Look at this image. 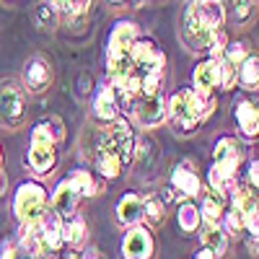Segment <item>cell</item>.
I'll return each mask as SVG.
<instances>
[{
    "label": "cell",
    "mask_w": 259,
    "mask_h": 259,
    "mask_svg": "<svg viewBox=\"0 0 259 259\" xmlns=\"http://www.w3.org/2000/svg\"><path fill=\"white\" fill-rule=\"evenodd\" d=\"M223 24L226 8L221 0H187V8L182 13V36L189 50H207L212 34L221 31Z\"/></svg>",
    "instance_id": "6da1fadb"
},
{
    "label": "cell",
    "mask_w": 259,
    "mask_h": 259,
    "mask_svg": "<svg viewBox=\"0 0 259 259\" xmlns=\"http://www.w3.org/2000/svg\"><path fill=\"white\" fill-rule=\"evenodd\" d=\"M215 106H218L215 96H200L192 89H179L166 101V119H171L179 135H192L205 119L212 117Z\"/></svg>",
    "instance_id": "7a4b0ae2"
},
{
    "label": "cell",
    "mask_w": 259,
    "mask_h": 259,
    "mask_svg": "<svg viewBox=\"0 0 259 259\" xmlns=\"http://www.w3.org/2000/svg\"><path fill=\"white\" fill-rule=\"evenodd\" d=\"M60 140H62V122L57 117L39 119L34 124L26 163L36 177L52 174V168L57 166V143Z\"/></svg>",
    "instance_id": "3957f363"
},
{
    "label": "cell",
    "mask_w": 259,
    "mask_h": 259,
    "mask_svg": "<svg viewBox=\"0 0 259 259\" xmlns=\"http://www.w3.org/2000/svg\"><path fill=\"white\" fill-rule=\"evenodd\" d=\"M241 163V148L233 138H221L212 148V166H210V187L226 192L231 197V192L236 189V171Z\"/></svg>",
    "instance_id": "277c9868"
},
{
    "label": "cell",
    "mask_w": 259,
    "mask_h": 259,
    "mask_svg": "<svg viewBox=\"0 0 259 259\" xmlns=\"http://www.w3.org/2000/svg\"><path fill=\"white\" fill-rule=\"evenodd\" d=\"M96 156H114L119 158L124 166L133 163L135 158V135H133V127L124 119H114L106 124V130H101L99 143H96Z\"/></svg>",
    "instance_id": "5b68a950"
},
{
    "label": "cell",
    "mask_w": 259,
    "mask_h": 259,
    "mask_svg": "<svg viewBox=\"0 0 259 259\" xmlns=\"http://www.w3.org/2000/svg\"><path fill=\"white\" fill-rule=\"evenodd\" d=\"M13 210H16V218L21 223L39 221L41 215L50 210V200H47L45 187H39L36 182L21 184L18 192H16V197H13Z\"/></svg>",
    "instance_id": "8992f818"
},
{
    "label": "cell",
    "mask_w": 259,
    "mask_h": 259,
    "mask_svg": "<svg viewBox=\"0 0 259 259\" xmlns=\"http://www.w3.org/2000/svg\"><path fill=\"white\" fill-rule=\"evenodd\" d=\"M26 119V96L16 80H0V124L21 127Z\"/></svg>",
    "instance_id": "52a82bcc"
},
{
    "label": "cell",
    "mask_w": 259,
    "mask_h": 259,
    "mask_svg": "<svg viewBox=\"0 0 259 259\" xmlns=\"http://www.w3.org/2000/svg\"><path fill=\"white\" fill-rule=\"evenodd\" d=\"M130 57H133V65L138 75H145V73H153V70H163L166 65V57L161 52V47L156 45L153 39L148 36H138L130 47Z\"/></svg>",
    "instance_id": "ba28073f"
},
{
    "label": "cell",
    "mask_w": 259,
    "mask_h": 259,
    "mask_svg": "<svg viewBox=\"0 0 259 259\" xmlns=\"http://www.w3.org/2000/svg\"><path fill=\"white\" fill-rule=\"evenodd\" d=\"M202 192V182L197 177V171H194V163L189 161H182L174 174H171V200H192L194 194Z\"/></svg>",
    "instance_id": "9c48e42d"
},
{
    "label": "cell",
    "mask_w": 259,
    "mask_h": 259,
    "mask_svg": "<svg viewBox=\"0 0 259 259\" xmlns=\"http://www.w3.org/2000/svg\"><path fill=\"white\" fill-rule=\"evenodd\" d=\"M130 112H133V119L140 127L153 130V127L166 122V101L161 99V94L158 96H148V99H138Z\"/></svg>",
    "instance_id": "30bf717a"
},
{
    "label": "cell",
    "mask_w": 259,
    "mask_h": 259,
    "mask_svg": "<svg viewBox=\"0 0 259 259\" xmlns=\"http://www.w3.org/2000/svg\"><path fill=\"white\" fill-rule=\"evenodd\" d=\"M192 83H194V94L200 96H212V89L221 85V62L218 60H202L197 68H194V75H192Z\"/></svg>",
    "instance_id": "8fae6325"
},
{
    "label": "cell",
    "mask_w": 259,
    "mask_h": 259,
    "mask_svg": "<svg viewBox=\"0 0 259 259\" xmlns=\"http://www.w3.org/2000/svg\"><path fill=\"white\" fill-rule=\"evenodd\" d=\"M124 259H150L153 256V236L148 228H133L122 244Z\"/></svg>",
    "instance_id": "7c38bea8"
},
{
    "label": "cell",
    "mask_w": 259,
    "mask_h": 259,
    "mask_svg": "<svg viewBox=\"0 0 259 259\" xmlns=\"http://www.w3.org/2000/svg\"><path fill=\"white\" fill-rule=\"evenodd\" d=\"M94 117L104 124H109L119 117V99H117V91L109 80L101 85L96 99H94Z\"/></svg>",
    "instance_id": "4fadbf2b"
},
{
    "label": "cell",
    "mask_w": 259,
    "mask_h": 259,
    "mask_svg": "<svg viewBox=\"0 0 259 259\" xmlns=\"http://www.w3.org/2000/svg\"><path fill=\"white\" fill-rule=\"evenodd\" d=\"M24 80H26V89L34 91V94L50 89V83H52V68H50V62L45 57H31L26 62V68H24Z\"/></svg>",
    "instance_id": "5bb4252c"
},
{
    "label": "cell",
    "mask_w": 259,
    "mask_h": 259,
    "mask_svg": "<svg viewBox=\"0 0 259 259\" xmlns=\"http://www.w3.org/2000/svg\"><path fill=\"white\" fill-rule=\"evenodd\" d=\"M50 210H55L62 221H68L70 215H75V210H78V192L73 189V184L68 179L57 184V189L52 194V202H50Z\"/></svg>",
    "instance_id": "9a60e30c"
},
{
    "label": "cell",
    "mask_w": 259,
    "mask_h": 259,
    "mask_svg": "<svg viewBox=\"0 0 259 259\" xmlns=\"http://www.w3.org/2000/svg\"><path fill=\"white\" fill-rule=\"evenodd\" d=\"M233 114H236V124H239L241 135H244L246 140H254L256 133H259V112H256V104L249 101V99H239V101H236Z\"/></svg>",
    "instance_id": "2e32d148"
},
{
    "label": "cell",
    "mask_w": 259,
    "mask_h": 259,
    "mask_svg": "<svg viewBox=\"0 0 259 259\" xmlns=\"http://www.w3.org/2000/svg\"><path fill=\"white\" fill-rule=\"evenodd\" d=\"M138 36H140V26L135 24V21H119V24L112 29V34H109V47H106V55L130 50Z\"/></svg>",
    "instance_id": "e0dca14e"
},
{
    "label": "cell",
    "mask_w": 259,
    "mask_h": 259,
    "mask_svg": "<svg viewBox=\"0 0 259 259\" xmlns=\"http://www.w3.org/2000/svg\"><path fill=\"white\" fill-rule=\"evenodd\" d=\"M226 202H228V194L210 187L205 192V200H202V210H200V218L207 223V226H218L223 212H226Z\"/></svg>",
    "instance_id": "ac0fdd59"
},
{
    "label": "cell",
    "mask_w": 259,
    "mask_h": 259,
    "mask_svg": "<svg viewBox=\"0 0 259 259\" xmlns=\"http://www.w3.org/2000/svg\"><path fill=\"white\" fill-rule=\"evenodd\" d=\"M73 184V189L78 192V197H94V194H99L104 189V182L94 177V171L89 168H78L73 171V177L68 179Z\"/></svg>",
    "instance_id": "d6986e66"
},
{
    "label": "cell",
    "mask_w": 259,
    "mask_h": 259,
    "mask_svg": "<svg viewBox=\"0 0 259 259\" xmlns=\"http://www.w3.org/2000/svg\"><path fill=\"white\" fill-rule=\"evenodd\" d=\"M143 218V197L138 194H124L117 207V221L122 226H135Z\"/></svg>",
    "instance_id": "ffe728a7"
},
{
    "label": "cell",
    "mask_w": 259,
    "mask_h": 259,
    "mask_svg": "<svg viewBox=\"0 0 259 259\" xmlns=\"http://www.w3.org/2000/svg\"><path fill=\"white\" fill-rule=\"evenodd\" d=\"M83 241H85V221L75 212L68 221H62V244L78 249V246H83Z\"/></svg>",
    "instance_id": "44dd1931"
},
{
    "label": "cell",
    "mask_w": 259,
    "mask_h": 259,
    "mask_svg": "<svg viewBox=\"0 0 259 259\" xmlns=\"http://www.w3.org/2000/svg\"><path fill=\"white\" fill-rule=\"evenodd\" d=\"M236 83H241L246 91H256V85H259V57L256 55H249L239 65V78H236Z\"/></svg>",
    "instance_id": "7402d4cb"
},
{
    "label": "cell",
    "mask_w": 259,
    "mask_h": 259,
    "mask_svg": "<svg viewBox=\"0 0 259 259\" xmlns=\"http://www.w3.org/2000/svg\"><path fill=\"white\" fill-rule=\"evenodd\" d=\"M202 244L205 249L212 254V256H221L228 246V239H226V231L221 226H207L205 233H202Z\"/></svg>",
    "instance_id": "603a6c76"
},
{
    "label": "cell",
    "mask_w": 259,
    "mask_h": 259,
    "mask_svg": "<svg viewBox=\"0 0 259 259\" xmlns=\"http://www.w3.org/2000/svg\"><path fill=\"white\" fill-rule=\"evenodd\" d=\"M143 218L150 228H156L163 223V202L158 197H145L143 200Z\"/></svg>",
    "instance_id": "cb8c5ba5"
},
{
    "label": "cell",
    "mask_w": 259,
    "mask_h": 259,
    "mask_svg": "<svg viewBox=\"0 0 259 259\" xmlns=\"http://www.w3.org/2000/svg\"><path fill=\"white\" fill-rule=\"evenodd\" d=\"M161 85H163V70H153V73L140 75V99L158 96L161 94Z\"/></svg>",
    "instance_id": "d4e9b609"
},
{
    "label": "cell",
    "mask_w": 259,
    "mask_h": 259,
    "mask_svg": "<svg viewBox=\"0 0 259 259\" xmlns=\"http://www.w3.org/2000/svg\"><path fill=\"white\" fill-rule=\"evenodd\" d=\"M200 223H202L200 210L194 207L192 202H182V207H179V226H182V231L192 233V231L200 228Z\"/></svg>",
    "instance_id": "484cf974"
},
{
    "label": "cell",
    "mask_w": 259,
    "mask_h": 259,
    "mask_svg": "<svg viewBox=\"0 0 259 259\" xmlns=\"http://www.w3.org/2000/svg\"><path fill=\"white\" fill-rule=\"evenodd\" d=\"M249 55H251V50H249L246 41H228L226 50H223V60H228L231 65H236V68H239Z\"/></svg>",
    "instance_id": "4316f807"
},
{
    "label": "cell",
    "mask_w": 259,
    "mask_h": 259,
    "mask_svg": "<svg viewBox=\"0 0 259 259\" xmlns=\"http://www.w3.org/2000/svg\"><path fill=\"white\" fill-rule=\"evenodd\" d=\"M254 13V0H231V16L236 24H246Z\"/></svg>",
    "instance_id": "83f0119b"
},
{
    "label": "cell",
    "mask_w": 259,
    "mask_h": 259,
    "mask_svg": "<svg viewBox=\"0 0 259 259\" xmlns=\"http://www.w3.org/2000/svg\"><path fill=\"white\" fill-rule=\"evenodd\" d=\"M221 62V85L218 89H223V91H231L233 85H236V78H239V68L236 65H231L228 60H218Z\"/></svg>",
    "instance_id": "f1b7e54d"
},
{
    "label": "cell",
    "mask_w": 259,
    "mask_h": 259,
    "mask_svg": "<svg viewBox=\"0 0 259 259\" xmlns=\"http://www.w3.org/2000/svg\"><path fill=\"white\" fill-rule=\"evenodd\" d=\"M223 223H226V233L239 236V233L244 231V218H241V210L231 205V210H228V212H223Z\"/></svg>",
    "instance_id": "f546056e"
},
{
    "label": "cell",
    "mask_w": 259,
    "mask_h": 259,
    "mask_svg": "<svg viewBox=\"0 0 259 259\" xmlns=\"http://www.w3.org/2000/svg\"><path fill=\"white\" fill-rule=\"evenodd\" d=\"M36 21H39V26H45V29H52L55 26V8L50 3H41L36 8Z\"/></svg>",
    "instance_id": "4dcf8cb0"
},
{
    "label": "cell",
    "mask_w": 259,
    "mask_h": 259,
    "mask_svg": "<svg viewBox=\"0 0 259 259\" xmlns=\"http://www.w3.org/2000/svg\"><path fill=\"white\" fill-rule=\"evenodd\" d=\"M89 8H91V0H70L65 16H83V13H89Z\"/></svg>",
    "instance_id": "1f68e13d"
},
{
    "label": "cell",
    "mask_w": 259,
    "mask_h": 259,
    "mask_svg": "<svg viewBox=\"0 0 259 259\" xmlns=\"http://www.w3.org/2000/svg\"><path fill=\"white\" fill-rule=\"evenodd\" d=\"M0 259H16V244L6 241L3 246H0Z\"/></svg>",
    "instance_id": "d6a6232c"
},
{
    "label": "cell",
    "mask_w": 259,
    "mask_h": 259,
    "mask_svg": "<svg viewBox=\"0 0 259 259\" xmlns=\"http://www.w3.org/2000/svg\"><path fill=\"white\" fill-rule=\"evenodd\" d=\"M47 3L55 8V13H68V3H70V0H47Z\"/></svg>",
    "instance_id": "836d02e7"
},
{
    "label": "cell",
    "mask_w": 259,
    "mask_h": 259,
    "mask_svg": "<svg viewBox=\"0 0 259 259\" xmlns=\"http://www.w3.org/2000/svg\"><path fill=\"white\" fill-rule=\"evenodd\" d=\"M256 168H259V163L251 161L249 163V184H251V189H256Z\"/></svg>",
    "instance_id": "e575fe53"
},
{
    "label": "cell",
    "mask_w": 259,
    "mask_h": 259,
    "mask_svg": "<svg viewBox=\"0 0 259 259\" xmlns=\"http://www.w3.org/2000/svg\"><path fill=\"white\" fill-rule=\"evenodd\" d=\"M52 259H83L80 254H75V251H68V254H60V251H55V256Z\"/></svg>",
    "instance_id": "d590c367"
},
{
    "label": "cell",
    "mask_w": 259,
    "mask_h": 259,
    "mask_svg": "<svg viewBox=\"0 0 259 259\" xmlns=\"http://www.w3.org/2000/svg\"><path fill=\"white\" fill-rule=\"evenodd\" d=\"M6 182H8V179H6V171H3V168H0V194H3V192H6Z\"/></svg>",
    "instance_id": "8d00e7d4"
},
{
    "label": "cell",
    "mask_w": 259,
    "mask_h": 259,
    "mask_svg": "<svg viewBox=\"0 0 259 259\" xmlns=\"http://www.w3.org/2000/svg\"><path fill=\"white\" fill-rule=\"evenodd\" d=\"M194 259H215V256H212V254H210L207 249H202V251H200L197 256H194Z\"/></svg>",
    "instance_id": "74e56055"
},
{
    "label": "cell",
    "mask_w": 259,
    "mask_h": 259,
    "mask_svg": "<svg viewBox=\"0 0 259 259\" xmlns=\"http://www.w3.org/2000/svg\"><path fill=\"white\" fill-rule=\"evenodd\" d=\"M109 3H114V6H119V3H124V0H109Z\"/></svg>",
    "instance_id": "f35d334b"
},
{
    "label": "cell",
    "mask_w": 259,
    "mask_h": 259,
    "mask_svg": "<svg viewBox=\"0 0 259 259\" xmlns=\"http://www.w3.org/2000/svg\"><path fill=\"white\" fill-rule=\"evenodd\" d=\"M24 259H36V256H24Z\"/></svg>",
    "instance_id": "ab89813d"
},
{
    "label": "cell",
    "mask_w": 259,
    "mask_h": 259,
    "mask_svg": "<svg viewBox=\"0 0 259 259\" xmlns=\"http://www.w3.org/2000/svg\"><path fill=\"white\" fill-rule=\"evenodd\" d=\"M0 161H3V153H0Z\"/></svg>",
    "instance_id": "60d3db41"
}]
</instances>
